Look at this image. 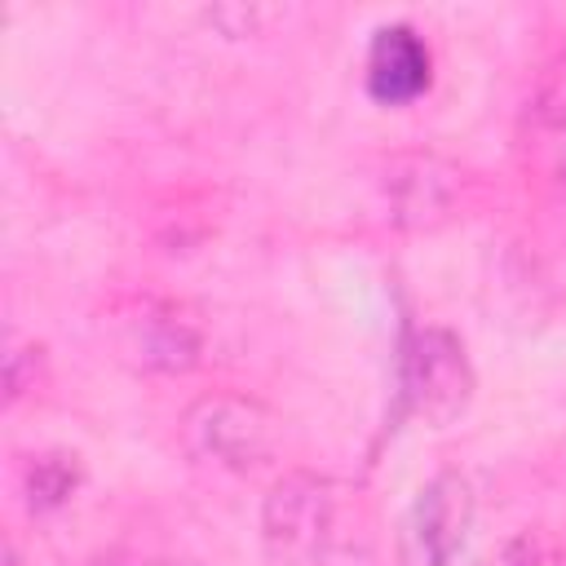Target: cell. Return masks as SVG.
Listing matches in <instances>:
<instances>
[{
    "instance_id": "obj_7",
    "label": "cell",
    "mask_w": 566,
    "mask_h": 566,
    "mask_svg": "<svg viewBox=\"0 0 566 566\" xmlns=\"http://www.w3.org/2000/svg\"><path fill=\"white\" fill-rule=\"evenodd\" d=\"M385 195H389V208H394V221L407 226V230H424V226H438L447 221V212L455 208V195H460V168L433 150H411V155H398L389 164V177H385Z\"/></svg>"
},
{
    "instance_id": "obj_1",
    "label": "cell",
    "mask_w": 566,
    "mask_h": 566,
    "mask_svg": "<svg viewBox=\"0 0 566 566\" xmlns=\"http://www.w3.org/2000/svg\"><path fill=\"white\" fill-rule=\"evenodd\" d=\"M336 486L314 469H287L261 500L265 566H327L336 548Z\"/></svg>"
},
{
    "instance_id": "obj_10",
    "label": "cell",
    "mask_w": 566,
    "mask_h": 566,
    "mask_svg": "<svg viewBox=\"0 0 566 566\" xmlns=\"http://www.w3.org/2000/svg\"><path fill=\"white\" fill-rule=\"evenodd\" d=\"M327 566H376V562H371V553H367V548L336 544V548H332V557H327Z\"/></svg>"
},
{
    "instance_id": "obj_5",
    "label": "cell",
    "mask_w": 566,
    "mask_h": 566,
    "mask_svg": "<svg viewBox=\"0 0 566 566\" xmlns=\"http://www.w3.org/2000/svg\"><path fill=\"white\" fill-rule=\"evenodd\" d=\"M199 349V327L168 301H137L128 314H119V354L142 371H190Z\"/></svg>"
},
{
    "instance_id": "obj_3",
    "label": "cell",
    "mask_w": 566,
    "mask_h": 566,
    "mask_svg": "<svg viewBox=\"0 0 566 566\" xmlns=\"http://www.w3.org/2000/svg\"><path fill=\"white\" fill-rule=\"evenodd\" d=\"M473 363L455 332L420 327L402 349V402L424 424H451L473 398Z\"/></svg>"
},
{
    "instance_id": "obj_4",
    "label": "cell",
    "mask_w": 566,
    "mask_h": 566,
    "mask_svg": "<svg viewBox=\"0 0 566 566\" xmlns=\"http://www.w3.org/2000/svg\"><path fill=\"white\" fill-rule=\"evenodd\" d=\"M473 526V486L460 473H433L398 522L402 566H451Z\"/></svg>"
},
{
    "instance_id": "obj_11",
    "label": "cell",
    "mask_w": 566,
    "mask_h": 566,
    "mask_svg": "<svg viewBox=\"0 0 566 566\" xmlns=\"http://www.w3.org/2000/svg\"><path fill=\"white\" fill-rule=\"evenodd\" d=\"M97 566H195V562H177V557H106Z\"/></svg>"
},
{
    "instance_id": "obj_6",
    "label": "cell",
    "mask_w": 566,
    "mask_h": 566,
    "mask_svg": "<svg viewBox=\"0 0 566 566\" xmlns=\"http://www.w3.org/2000/svg\"><path fill=\"white\" fill-rule=\"evenodd\" d=\"M367 93L380 106H407L433 84V53L424 35L411 22H385L376 27L367 44V66H363Z\"/></svg>"
},
{
    "instance_id": "obj_8",
    "label": "cell",
    "mask_w": 566,
    "mask_h": 566,
    "mask_svg": "<svg viewBox=\"0 0 566 566\" xmlns=\"http://www.w3.org/2000/svg\"><path fill=\"white\" fill-rule=\"evenodd\" d=\"M526 146L548 168V177L566 186V62L539 80L526 106Z\"/></svg>"
},
{
    "instance_id": "obj_9",
    "label": "cell",
    "mask_w": 566,
    "mask_h": 566,
    "mask_svg": "<svg viewBox=\"0 0 566 566\" xmlns=\"http://www.w3.org/2000/svg\"><path fill=\"white\" fill-rule=\"evenodd\" d=\"M75 486H80V464H75V455H66V451H44V455H31V460H27L22 491H27V504H31L35 513H49V509L66 504Z\"/></svg>"
},
{
    "instance_id": "obj_2",
    "label": "cell",
    "mask_w": 566,
    "mask_h": 566,
    "mask_svg": "<svg viewBox=\"0 0 566 566\" xmlns=\"http://www.w3.org/2000/svg\"><path fill=\"white\" fill-rule=\"evenodd\" d=\"M181 442L203 464H217V469H230V473H248V469H256L261 460L274 455L279 420L256 398L203 394L181 416Z\"/></svg>"
}]
</instances>
